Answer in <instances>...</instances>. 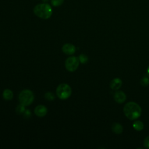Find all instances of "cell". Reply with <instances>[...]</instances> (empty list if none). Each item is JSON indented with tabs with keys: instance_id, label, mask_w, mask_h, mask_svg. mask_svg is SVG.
<instances>
[{
	"instance_id": "6da1fadb",
	"label": "cell",
	"mask_w": 149,
	"mask_h": 149,
	"mask_svg": "<svg viewBox=\"0 0 149 149\" xmlns=\"http://www.w3.org/2000/svg\"><path fill=\"white\" fill-rule=\"evenodd\" d=\"M123 112L125 116L128 119L135 120L140 116L141 108L137 103L134 102H129L125 105Z\"/></svg>"
},
{
	"instance_id": "7a4b0ae2",
	"label": "cell",
	"mask_w": 149,
	"mask_h": 149,
	"mask_svg": "<svg viewBox=\"0 0 149 149\" xmlns=\"http://www.w3.org/2000/svg\"><path fill=\"white\" fill-rule=\"evenodd\" d=\"M33 12L37 17L43 19H47L51 16L52 9L48 3H42L35 6L33 9Z\"/></svg>"
},
{
	"instance_id": "3957f363",
	"label": "cell",
	"mask_w": 149,
	"mask_h": 149,
	"mask_svg": "<svg viewBox=\"0 0 149 149\" xmlns=\"http://www.w3.org/2000/svg\"><path fill=\"white\" fill-rule=\"evenodd\" d=\"M34 99L33 93L28 89L22 90L19 95V102L24 106H28L32 104Z\"/></svg>"
},
{
	"instance_id": "277c9868",
	"label": "cell",
	"mask_w": 149,
	"mask_h": 149,
	"mask_svg": "<svg viewBox=\"0 0 149 149\" xmlns=\"http://www.w3.org/2000/svg\"><path fill=\"white\" fill-rule=\"evenodd\" d=\"M56 93L58 98L60 99L66 100L71 95L72 88L68 84L62 83L57 87Z\"/></svg>"
},
{
	"instance_id": "5b68a950",
	"label": "cell",
	"mask_w": 149,
	"mask_h": 149,
	"mask_svg": "<svg viewBox=\"0 0 149 149\" xmlns=\"http://www.w3.org/2000/svg\"><path fill=\"white\" fill-rule=\"evenodd\" d=\"M79 58L76 56H70L66 59L65 65L66 69L69 72H74L77 70L79 65Z\"/></svg>"
},
{
	"instance_id": "8992f818",
	"label": "cell",
	"mask_w": 149,
	"mask_h": 149,
	"mask_svg": "<svg viewBox=\"0 0 149 149\" xmlns=\"http://www.w3.org/2000/svg\"><path fill=\"white\" fill-rule=\"evenodd\" d=\"M62 51L66 55H72L76 51V47L74 45L69 43L65 44L62 47Z\"/></svg>"
},
{
	"instance_id": "52a82bcc",
	"label": "cell",
	"mask_w": 149,
	"mask_h": 149,
	"mask_svg": "<svg viewBox=\"0 0 149 149\" xmlns=\"http://www.w3.org/2000/svg\"><path fill=\"white\" fill-rule=\"evenodd\" d=\"M34 113L38 117H44L47 113V108L42 105H37L34 109Z\"/></svg>"
},
{
	"instance_id": "ba28073f",
	"label": "cell",
	"mask_w": 149,
	"mask_h": 149,
	"mask_svg": "<svg viewBox=\"0 0 149 149\" xmlns=\"http://www.w3.org/2000/svg\"><path fill=\"white\" fill-rule=\"evenodd\" d=\"M113 98L116 102L119 104H122L125 101L126 99V95L124 93V92L122 91H117L115 93Z\"/></svg>"
},
{
	"instance_id": "9c48e42d",
	"label": "cell",
	"mask_w": 149,
	"mask_h": 149,
	"mask_svg": "<svg viewBox=\"0 0 149 149\" xmlns=\"http://www.w3.org/2000/svg\"><path fill=\"white\" fill-rule=\"evenodd\" d=\"M122 84V81L119 78L113 79L110 83V87L112 90H118L119 89Z\"/></svg>"
},
{
	"instance_id": "30bf717a",
	"label": "cell",
	"mask_w": 149,
	"mask_h": 149,
	"mask_svg": "<svg viewBox=\"0 0 149 149\" xmlns=\"http://www.w3.org/2000/svg\"><path fill=\"white\" fill-rule=\"evenodd\" d=\"M112 132L117 134H120L123 132L122 126L118 123H114L112 125Z\"/></svg>"
},
{
	"instance_id": "8fae6325",
	"label": "cell",
	"mask_w": 149,
	"mask_h": 149,
	"mask_svg": "<svg viewBox=\"0 0 149 149\" xmlns=\"http://www.w3.org/2000/svg\"><path fill=\"white\" fill-rule=\"evenodd\" d=\"M2 95L5 100L9 101V100H11L13 98V94L12 91L10 90V89H5L3 91Z\"/></svg>"
},
{
	"instance_id": "7c38bea8",
	"label": "cell",
	"mask_w": 149,
	"mask_h": 149,
	"mask_svg": "<svg viewBox=\"0 0 149 149\" xmlns=\"http://www.w3.org/2000/svg\"><path fill=\"white\" fill-rule=\"evenodd\" d=\"M133 128L137 131H141L144 128V124L140 120H136L134 121L133 123Z\"/></svg>"
},
{
	"instance_id": "4fadbf2b",
	"label": "cell",
	"mask_w": 149,
	"mask_h": 149,
	"mask_svg": "<svg viewBox=\"0 0 149 149\" xmlns=\"http://www.w3.org/2000/svg\"><path fill=\"white\" fill-rule=\"evenodd\" d=\"M64 0H51V3L52 6L55 7L59 6L63 4Z\"/></svg>"
},
{
	"instance_id": "5bb4252c",
	"label": "cell",
	"mask_w": 149,
	"mask_h": 149,
	"mask_svg": "<svg viewBox=\"0 0 149 149\" xmlns=\"http://www.w3.org/2000/svg\"><path fill=\"white\" fill-rule=\"evenodd\" d=\"M45 98L48 100V101H52L55 99V95L54 94L51 92H47L44 95Z\"/></svg>"
},
{
	"instance_id": "9a60e30c",
	"label": "cell",
	"mask_w": 149,
	"mask_h": 149,
	"mask_svg": "<svg viewBox=\"0 0 149 149\" xmlns=\"http://www.w3.org/2000/svg\"><path fill=\"white\" fill-rule=\"evenodd\" d=\"M79 59L80 63H86L88 61V57L84 54H81L79 55Z\"/></svg>"
},
{
	"instance_id": "2e32d148",
	"label": "cell",
	"mask_w": 149,
	"mask_h": 149,
	"mask_svg": "<svg viewBox=\"0 0 149 149\" xmlns=\"http://www.w3.org/2000/svg\"><path fill=\"white\" fill-rule=\"evenodd\" d=\"M24 105H22V104H20L17 106V107L16 108V112L18 113H23L25 111V108H24Z\"/></svg>"
},
{
	"instance_id": "e0dca14e",
	"label": "cell",
	"mask_w": 149,
	"mask_h": 149,
	"mask_svg": "<svg viewBox=\"0 0 149 149\" xmlns=\"http://www.w3.org/2000/svg\"><path fill=\"white\" fill-rule=\"evenodd\" d=\"M140 83L143 86H147L149 84V79L147 77H143L141 80Z\"/></svg>"
},
{
	"instance_id": "ac0fdd59",
	"label": "cell",
	"mask_w": 149,
	"mask_h": 149,
	"mask_svg": "<svg viewBox=\"0 0 149 149\" xmlns=\"http://www.w3.org/2000/svg\"><path fill=\"white\" fill-rule=\"evenodd\" d=\"M144 146L146 148H149V136L146 137L144 140Z\"/></svg>"
},
{
	"instance_id": "d6986e66",
	"label": "cell",
	"mask_w": 149,
	"mask_h": 149,
	"mask_svg": "<svg viewBox=\"0 0 149 149\" xmlns=\"http://www.w3.org/2000/svg\"><path fill=\"white\" fill-rule=\"evenodd\" d=\"M147 75H148V76L149 77V66L148 67V68H147Z\"/></svg>"
},
{
	"instance_id": "ffe728a7",
	"label": "cell",
	"mask_w": 149,
	"mask_h": 149,
	"mask_svg": "<svg viewBox=\"0 0 149 149\" xmlns=\"http://www.w3.org/2000/svg\"><path fill=\"white\" fill-rule=\"evenodd\" d=\"M44 2H47L48 0H42Z\"/></svg>"
}]
</instances>
